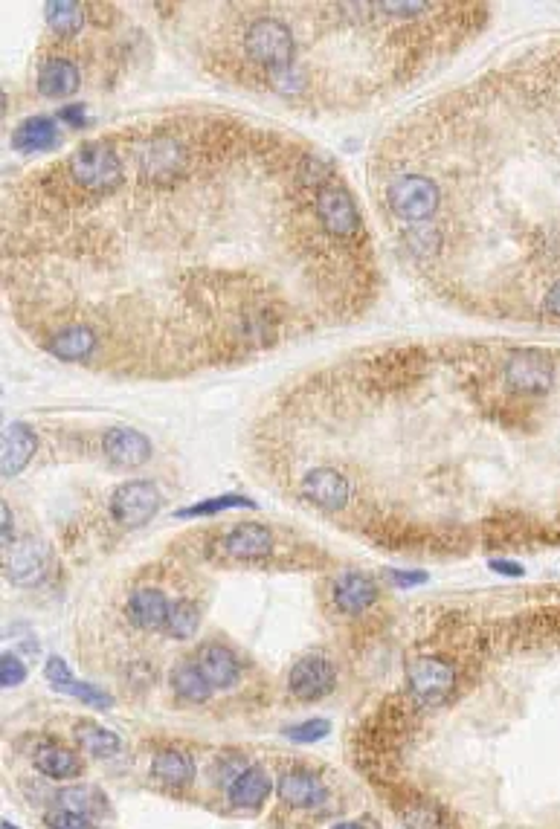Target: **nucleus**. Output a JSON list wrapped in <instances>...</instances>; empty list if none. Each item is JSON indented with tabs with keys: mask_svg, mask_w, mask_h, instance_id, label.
I'll use <instances>...</instances> for the list:
<instances>
[{
	"mask_svg": "<svg viewBox=\"0 0 560 829\" xmlns=\"http://www.w3.org/2000/svg\"><path fill=\"white\" fill-rule=\"evenodd\" d=\"M160 502H163V496H160L157 487L151 482H143V479H134V482H125L114 490L111 514L119 522V528L137 531L160 511Z\"/></svg>",
	"mask_w": 560,
	"mask_h": 829,
	"instance_id": "5",
	"label": "nucleus"
},
{
	"mask_svg": "<svg viewBox=\"0 0 560 829\" xmlns=\"http://www.w3.org/2000/svg\"><path fill=\"white\" fill-rule=\"evenodd\" d=\"M389 577H392V583H395V586H401V589H410V586H421V583H427V574L424 572H389Z\"/></svg>",
	"mask_w": 560,
	"mask_h": 829,
	"instance_id": "35",
	"label": "nucleus"
},
{
	"mask_svg": "<svg viewBox=\"0 0 560 829\" xmlns=\"http://www.w3.org/2000/svg\"><path fill=\"white\" fill-rule=\"evenodd\" d=\"M169 682H172V690H175L180 699L195 702V705H198V702H207L209 696H212V685L204 679V673L198 670L195 661H180V664H175Z\"/></svg>",
	"mask_w": 560,
	"mask_h": 829,
	"instance_id": "23",
	"label": "nucleus"
},
{
	"mask_svg": "<svg viewBox=\"0 0 560 829\" xmlns=\"http://www.w3.org/2000/svg\"><path fill=\"white\" fill-rule=\"evenodd\" d=\"M50 572V548L41 540H21L9 545L6 574L15 586H38Z\"/></svg>",
	"mask_w": 560,
	"mask_h": 829,
	"instance_id": "9",
	"label": "nucleus"
},
{
	"mask_svg": "<svg viewBox=\"0 0 560 829\" xmlns=\"http://www.w3.org/2000/svg\"><path fill=\"white\" fill-rule=\"evenodd\" d=\"M102 453L108 461L122 467H140L151 456V444L143 432L128 427H114L102 435Z\"/></svg>",
	"mask_w": 560,
	"mask_h": 829,
	"instance_id": "12",
	"label": "nucleus"
},
{
	"mask_svg": "<svg viewBox=\"0 0 560 829\" xmlns=\"http://www.w3.org/2000/svg\"><path fill=\"white\" fill-rule=\"evenodd\" d=\"M328 731H331V722H328V719H305V722H299V725L285 728V737H288L291 743H317V740H323Z\"/></svg>",
	"mask_w": 560,
	"mask_h": 829,
	"instance_id": "30",
	"label": "nucleus"
},
{
	"mask_svg": "<svg viewBox=\"0 0 560 829\" xmlns=\"http://www.w3.org/2000/svg\"><path fill=\"white\" fill-rule=\"evenodd\" d=\"M59 122L53 116H30L12 131V148L18 154H38L50 151L59 143Z\"/></svg>",
	"mask_w": 560,
	"mask_h": 829,
	"instance_id": "16",
	"label": "nucleus"
},
{
	"mask_svg": "<svg viewBox=\"0 0 560 829\" xmlns=\"http://www.w3.org/2000/svg\"><path fill=\"white\" fill-rule=\"evenodd\" d=\"M169 609L172 601L160 592V589H137L128 606H125V615L128 621L137 629H166V618H169Z\"/></svg>",
	"mask_w": 560,
	"mask_h": 829,
	"instance_id": "13",
	"label": "nucleus"
},
{
	"mask_svg": "<svg viewBox=\"0 0 560 829\" xmlns=\"http://www.w3.org/2000/svg\"><path fill=\"white\" fill-rule=\"evenodd\" d=\"M401 818H404V827L407 829H444L442 812L436 806H427V803H410L401 809Z\"/></svg>",
	"mask_w": 560,
	"mask_h": 829,
	"instance_id": "29",
	"label": "nucleus"
},
{
	"mask_svg": "<svg viewBox=\"0 0 560 829\" xmlns=\"http://www.w3.org/2000/svg\"><path fill=\"white\" fill-rule=\"evenodd\" d=\"M32 760H35V769H38V772L53 777V780H73V777H79V772H82L79 757H76L70 748L56 743L41 745V748L35 751Z\"/></svg>",
	"mask_w": 560,
	"mask_h": 829,
	"instance_id": "22",
	"label": "nucleus"
},
{
	"mask_svg": "<svg viewBox=\"0 0 560 829\" xmlns=\"http://www.w3.org/2000/svg\"><path fill=\"white\" fill-rule=\"evenodd\" d=\"M44 348L64 363H88L99 348V334L85 322H64L50 331Z\"/></svg>",
	"mask_w": 560,
	"mask_h": 829,
	"instance_id": "7",
	"label": "nucleus"
},
{
	"mask_svg": "<svg viewBox=\"0 0 560 829\" xmlns=\"http://www.w3.org/2000/svg\"><path fill=\"white\" fill-rule=\"evenodd\" d=\"M59 119L70 122L73 128H82V125L88 122V119H85V105H67V108H61Z\"/></svg>",
	"mask_w": 560,
	"mask_h": 829,
	"instance_id": "36",
	"label": "nucleus"
},
{
	"mask_svg": "<svg viewBox=\"0 0 560 829\" xmlns=\"http://www.w3.org/2000/svg\"><path fill=\"white\" fill-rule=\"evenodd\" d=\"M73 740L79 743V748H85L90 757H114L122 745L114 731H108L96 722H79L73 728Z\"/></svg>",
	"mask_w": 560,
	"mask_h": 829,
	"instance_id": "24",
	"label": "nucleus"
},
{
	"mask_svg": "<svg viewBox=\"0 0 560 829\" xmlns=\"http://www.w3.org/2000/svg\"><path fill=\"white\" fill-rule=\"evenodd\" d=\"M334 667L331 661L323 656H305L296 661L288 673V690L294 693L296 699H305V702H314V699H323L331 693L334 687Z\"/></svg>",
	"mask_w": 560,
	"mask_h": 829,
	"instance_id": "8",
	"label": "nucleus"
},
{
	"mask_svg": "<svg viewBox=\"0 0 560 829\" xmlns=\"http://www.w3.org/2000/svg\"><path fill=\"white\" fill-rule=\"evenodd\" d=\"M47 24L61 38H73L88 21V6L85 3H50L47 9Z\"/></svg>",
	"mask_w": 560,
	"mask_h": 829,
	"instance_id": "25",
	"label": "nucleus"
},
{
	"mask_svg": "<svg viewBox=\"0 0 560 829\" xmlns=\"http://www.w3.org/2000/svg\"><path fill=\"white\" fill-rule=\"evenodd\" d=\"M230 508H244V511H250V508H256V502H253V499H247V496H238V493H227V496H218V499L198 502V505H192V508H186V511H177V519L212 516V514H221V511H230Z\"/></svg>",
	"mask_w": 560,
	"mask_h": 829,
	"instance_id": "27",
	"label": "nucleus"
},
{
	"mask_svg": "<svg viewBox=\"0 0 560 829\" xmlns=\"http://www.w3.org/2000/svg\"><path fill=\"white\" fill-rule=\"evenodd\" d=\"M491 572L505 574V577H523L526 569L520 563H514V560H491Z\"/></svg>",
	"mask_w": 560,
	"mask_h": 829,
	"instance_id": "37",
	"label": "nucleus"
},
{
	"mask_svg": "<svg viewBox=\"0 0 560 829\" xmlns=\"http://www.w3.org/2000/svg\"><path fill=\"white\" fill-rule=\"evenodd\" d=\"M44 676H47V682H53V687L67 685V682H73V679H76V676H73V670L67 667V661L59 656H50Z\"/></svg>",
	"mask_w": 560,
	"mask_h": 829,
	"instance_id": "33",
	"label": "nucleus"
},
{
	"mask_svg": "<svg viewBox=\"0 0 560 829\" xmlns=\"http://www.w3.org/2000/svg\"><path fill=\"white\" fill-rule=\"evenodd\" d=\"M238 47L253 67H259L265 73L267 82L273 76L291 70L296 53H299L291 24L282 21V18H273V15L250 18L241 29V44Z\"/></svg>",
	"mask_w": 560,
	"mask_h": 829,
	"instance_id": "1",
	"label": "nucleus"
},
{
	"mask_svg": "<svg viewBox=\"0 0 560 829\" xmlns=\"http://www.w3.org/2000/svg\"><path fill=\"white\" fill-rule=\"evenodd\" d=\"M331 595H334L337 609H343V612H349V615H357V612L369 609L372 603L378 601V586H375L372 577L352 572L334 580Z\"/></svg>",
	"mask_w": 560,
	"mask_h": 829,
	"instance_id": "17",
	"label": "nucleus"
},
{
	"mask_svg": "<svg viewBox=\"0 0 560 829\" xmlns=\"http://www.w3.org/2000/svg\"><path fill=\"white\" fill-rule=\"evenodd\" d=\"M442 201V186L424 174H404L386 186V206L410 224H427L439 212Z\"/></svg>",
	"mask_w": 560,
	"mask_h": 829,
	"instance_id": "2",
	"label": "nucleus"
},
{
	"mask_svg": "<svg viewBox=\"0 0 560 829\" xmlns=\"http://www.w3.org/2000/svg\"><path fill=\"white\" fill-rule=\"evenodd\" d=\"M505 383L517 395H546L555 383L552 360L537 348H517L505 363Z\"/></svg>",
	"mask_w": 560,
	"mask_h": 829,
	"instance_id": "4",
	"label": "nucleus"
},
{
	"mask_svg": "<svg viewBox=\"0 0 560 829\" xmlns=\"http://www.w3.org/2000/svg\"><path fill=\"white\" fill-rule=\"evenodd\" d=\"M38 90L50 99H64L79 90V67L67 56H50L38 67Z\"/></svg>",
	"mask_w": 560,
	"mask_h": 829,
	"instance_id": "15",
	"label": "nucleus"
},
{
	"mask_svg": "<svg viewBox=\"0 0 560 829\" xmlns=\"http://www.w3.org/2000/svg\"><path fill=\"white\" fill-rule=\"evenodd\" d=\"M540 308H543V314L552 316V319H560V279L555 282V285L549 287L546 293H543V299H540Z\"/></svg>",
	"mask_w": 560,
	"mask_h": 829,
	"instance_id": "34",
	"label": "nucleus"
},
{
	"mask_svg": "<svg viewBox=\"0 0 560 829\" xmlns=\"http://www.w3.org/2000/svg\"><path fill=\"white\" fill-rule=\"evenodd\" d=\"M151 774L163 783V786H172V789H183L195 780V763L192 757H186L183 751L177 748H166L154 757L151 763Z\"/></svg>",
	"mask_w": 560,
	"mask_h": 829,
	"instance_id": "21",
	"label": "nucleus"
},
{
	"mask_svg": "<svg viewBox=\"0 0 560 829\" xmlns=\"http://www.w3.org/2000/svg\"><path fill=\"white\" fill-rule=\"evenodd\" d=\"M270 795V777L265 769L250 766L230 783V801L238 809H259Z\"/></svg>",
	"mask_w": 560,
	"mask_h": 829,
	"instance_id": "20",
	"label": "nucleus"
},
{
	"mask_svg": "<svg viewBox=\"0 0 560 829\" xmlns=\"http://www.w3.org/2000/svg\"><path fill=\"white\" fill-rule=\"evenodd\" d=\"M218 545L233 560H262L273 554V534L259 522H238L224 531Z\"/></svg>",
	"mask_w": 560,
	"mask_h": 829,
	"instance_id": "10",
	"label": "nucleus"
},
{
	"mask_svg": "<svg viewBox=\"0 0 560 829\" xmlns=\"http://www.w3.org/2000/svg\"><path fill=\"white\" fill-rule=\"evenodd\" d=\"M198 624H201V612L198 606L192 601H172V609H169V618H166V635L169 638H177V641H186L198 632Z\"/></svg>",
	"mask_w": 560,
	"mask_h": 829,
	"instance_id": "26",
	"label": "nucleus"
},
{
	"mask_svg": "<svg viewBox=\"0 0 560 829\" xmlns=\"http://www.w3.org/2000/svg\"><path fill=\"white\" fill-rule=\"evenodd\" d=\"M331 829H366V827H360V824H352V821H343V824H334Z\"/></svg>",
	"mask_w": 560,
	"mask_h": 829,
	"instance_id": "39",
	"label": "nucleus"
},
{
	"mask_svg": "<svg viewBox=\"0 0 560 829\" xmlns=\"http://www.w3.org/2000/svg\"><path fill=\"white\" fill-rule=\"evenodd\" d=\"M38 438L27 424H9L3 432V476L15 479L35 456Z\"/></svg>",
	"mask_w": 560,
	"mask_h": 829,
	"instance_id": "18",
	"label": "nucleus"
},
{
	"mask_svg": "<svg viewBox=\"0 0 560 829\" xmlns=\"http://www.w3.org/2000/svg\"><path fill=\"white\" fill-rule=\"evenodd\" d=\"M279 801L291 809H317L323 806L328 798V789L325 783L314 772H305V769H291L279 777Z\"/></svg>",
	"mask_w": 560,
	"mask_h": 829,
	"instance_id": "11",
	"label": "nucleus"
},
{
	"mask_svg": "<svg viewBox=\"0 0 560 829\" xmlns=\"http://www.w3.org/2000/svg\"><path fill=\"white\" fill-rule=\"evenodd\" d=\"M44 824L50 829H96V824L85 818V815H76L70 809H59V812H50L44 818Z\"/></svg>",
	"mask_w": 560,
	"mask_h": 829,
	"instance_id": "32",
	"label": "nucleus"
},
{
	"mask_svg": "<svg viewBox=\"0 0 560 829\" xmlns=\"http://www.w3.org/2000/svg\"><path fill=\"white\" fill-rule=\"evenodd\" d=\"M24 679H27L24 658H18L12 650H6L3 661H0V682H3V687H18Z\"/></svg>",
	"mask_w": 560,
	"mask_h": 829,
	"instance_id": "31",
	"label": "nucleus"
},
{
	"mask_svg": "<svg viewBox=\"0 0 560 829\" xmlns=\"http://www.w3.org/2000/svg\"><path fill=\"white\" fill-rule=\"evenodd\" d=\"M12 537H15V519H12L9 505H3V543L12 545Z\"/></svg>",
	"mask_w": 560,
	"mask_h": 829,
	"instance_id": "38",
	"label": "nucleus"
},
{
	"mask_svg": "<svg viewBox=\"0 0 560 829\" xmlns=\"http://www.w3.org/2000/svg\"><path fill=\"white\" fill-rule=\"evenodd\" d=\"M195 664L204 673V679L212 685V690H224V687L236 685L238 661L227 647H221V644H201L198 656H195Z\"/></svg>",
	"mask_w": 560,
	"mask_h": 829,
	"instance_id": "14",
	"label": "nucleus"
},
{
	"mask_svg": "<svg viewBox=\"0 0 560 829\" xmlns=\"http://www.w3.org/2000/svg\"><path fill=\"white\" fill-rule=\"evenodd\" d=\"M61 809H70L76 815H85V818H93V815H111V803L105 798L102 789L96 786H88V783H76V786H64L59 795H56Z\"/></svg>",
	"mask_w": 560,
	"mask_h": 829,
	"instance_id": "19",
	"label": "nucleus"
},
{
	"mask_svg": "<svg viewBox=\"0 0 560 829\" xmlns=\"http://www.w3.org/2000/svg\"><path fill=\"white\" fill-rule=\"evenodd\" d=\"M3 829H15V827H12V824H3Z\"/></svg>",
	"mask_w": 560,
	"mask_h": 829,
	"instance_id": "40",
	"label": "nucleus"
},
{
	"mask_svg": "<svg viewBox=\"0 0 560 829\" xmlns=\"http://www.w3.org/2000/svg\"><path fill=\"white\" fill-rule=\"evenodd\" d=\"M56 690L64 693V696H73V699L85 702L88 708H96V711H111V708H114V696H111V693H105V690H99V687L88 685V682H79V679H73V682H67V685L56 687Z\"/></svg>",
	"mask_w": 560,
	"mask_h": 829,
	"instance_id": "28",
	"label": "nucleus"
},
{
	"mask_svg": "<svg viewBox=\"0 0 560 829\" xmlns=\"http://www.w3.org/2000/svg\"><path fill=\"white\" fill-rule=\"evenodd\" d=\"M407 685L421 705L439 708L456 690V670L442 656H418L407 664Z\"/></svg>",
	"mask_w": 560,
	"mask_h": 829,
	"instance_id": "3",
	"label": "nucleus"
},
{
	"mask_svg": "<svg viewBox=\"0 0 560 829\" xmlns=\"http://www.w3.org/2000/svg\"><path fill=\"white\" fill-rule=\"evenodd\" d=\"M299 490H302V496L311 505H317L323 511H343L352 502V482H349V476H343L337 467H328V464L308 470L302 476V482H299Z\"/></svg>",
	"mask_w": 560,
	"mask_h": 829,
	"instance_id": "6",
	"label": "nucleus"
}]
</instances>
